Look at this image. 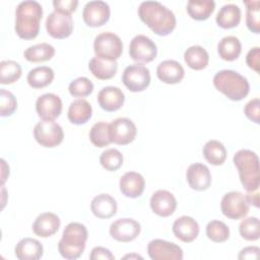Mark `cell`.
<instances>
[{
	"label": "cell",
	"mask_w": 260,
	"mask_h": 260,
	"mask_svg": "<svg viewBox=\"0 0 260 260\" xmlns=\"http://www.w3.org/2000/svg\"><path fill=\"white\" fill-rule=\"evenodd\" d=\"M100 162L105 170L109 172H115L122 167L123 155L118 149L109 148L102 152L100 156Z\"/></svg>",
	"instance_id": "ab89813d"
},
{
	"label": "cell",
	"mask_w": 260,
	"mask_h": 260,
	"mask_svg": "<svg viewBox=\"0 0 260 260\" xmlns=\"http://www.w3.org/2000/svg\"><path fill=\"white\" fill-rule=\"evenodd\" d=\"M220 209L224 216L237 220L248 214L250 204L246 195L238 191H231L223 195L220 202Z\"/></svg>",
	"instance_id": "ba28073f"
},
{
	"label": "cell",
	"mask_w": 260,
	"mask_h": 260,
	"mask_svg": "<svg viewBox=\"0 0 260 260\" xmlns=\"http://www.w3.org/2000/svg\"><path fill=\"white\" fill-rule=\"evenodd\" d=\"M184 60L190 68L194 70H202L208 65L209 55L203 47L191 46L185 51Z\"/></svg>",
	"instance_id": "4dcf8cb0"
},
{
	"label": "cell",
	"mask_w": 260,
	"mask_h": 260,
	"mask_svg": "<svg viewBox=\"0 0 260 260\" xmlns=\"http://www.w3.org/2000/svg\"><path fill=\"white\" fill-rule=\"evenodd\" d=\"M61 220L53 212H43L37 216L32 223V232L41 238H48L56 234L60 228Z\"/></svg>",
	"instance_id": "7402d4cb"
},
{
	"label": "cell",
	"mask_w": 260,
	"mask_h": 260,
	"mask_svg": "<svg viewBox=\"0 0 260 260\" xmlns=\"http://www.w3.org/2000/svg\"><path fill=\"white\" fill-rule=\"evenodd\" d=\"M78 5L77 0H54L53 6L55 11H59L66 14H71L76 10Z\"/></svg>",
	"instance_id": "ee69618b"
},
{
	"label": "cell",
	"mask_w": 260,
	"mask_h": 260,
	"mask_svg": "<svg viewBox=\"0 0 260 260\" xmlns=\"http://www.w3.org/2000/svg\"><path fill=\"white\" fill-rule=\"evenodd\" d=\"M242 52L240 40L235 36H226L217 44V53L224 61H235L239 58Z\"/></svg>",
	"instance_id": "f1b7e54d"
},
{
	"label": "cell",
	"mask_w": 260,
	"mask_h": 260,
	"mask_svg": "<svg viewBox=\"0 0 260 260\" xmlns=\"http://www.w3.org/2000/svg\"><path fill=\"white\" fill-rule=\"evenodd\" d=\"M98 102L104 111L115 112L124 105L125 94L117 86H105L98 93Z\"/></svg>",
	"instance_id": "ffe728a7"
},
{
	"label": "cell",
	"mask_w": 260,
	"mask_h": 260,
	"mask_svg": "<svg viewBox=\"0 0 260 260\" xmlns=\"http://www.w3.org/2000/svg\"><path fill=\"white\" fill-rule=\"evenodd\" d=\"M17 109V101L14 94L6 90L4 88H1L0 90V115L2 117H8L11 116Z\"/></svg>",
	"instance_id": "b9f144b4"
},
{
	"label": "cell",
	"mask_w": 260,
	"mask_h": 260,
	"mask_svg": "<svg viewBox=\"0 0 260 260\" xmlns=\"http://www.w3.org/2000/svg\"><path fill=\"white\" fill-rule=\"evenodd\" d=\"M55 77L54 70L49 66H39L29 70L26 80L32 88H43L49 85Z\"/></svg>",
	"instance_id": "f546056e"
},
{
	"label": "cell",
	"mask_w": 260,
	"mask_h": 260,
	"mask_svg": "<svg viewBox=\"0 0 260 260\" xmlns=\"http://www.w3.org/2000/svg\"><path fill=\"white\" fill-rule=\"evenodd\" d=\"M119 187L125 197L137 198L141 196L144 191L145 180L139 173L127 172L120 178Z\"/></svg>",
	"instance_id": "44dd1931"
},
{
	"label": "cell",
	"mask_w": 260,
	"mask_h": 260,
	"mask_svg": "<svg viewBox=\"0 0 260 260\" xmlns=\"http://www.w3.org/2000/svg\"><path fill=\"white\" fill-rule=\"evenodd\" d=\"M68 90L75 98H84L92 92L93 83L87 77H78L69 83Z\"/></svg>",
	"instance_id": "60d3db41"
},
{
	"label": "cell",
	"mask_w": 260,
	"mask_h": 260,
	"mask_svg": "<svg viewBox=\"0 0 260 260\" xmlns=\"http://www.w3.org/2000/svg\"><path fill=\"white\" fill-rule=\"evenodd\" d=\"M111 9L108 3L101 0L87 2L82 11L83 21L87 26L99 27L109 21Z\"/></svg>",
	"instance_id": "7c38bea8"
},
{
	"label": "cell",
	"mask_w": 260,
	"mask_h": 260,
	"mask_svg": "<svg viewBox=\"0 0 260 260\" xmlns=\"http://www.w3.org/2000/svg\"><path fill=\"white\" fill-rule=\"evenodd\" d=\"M149 204L151 210L161 217L172 215L177 208V200L168 190L155 191L150 197Z\"/></svg>",
	"instance_id": "ac0fdd59"
},
{
	"label": "cell",
	"mask_w": 260,
	"mask_h": 260,
	"mask_svg": "<svg viewBox=\"0 0 260 260\" xmlns=\"http://www.w3.org/2000/svg\"><path fill=\"white\" fill-rule=\"evenodd\" d=\"M21 66L13 60H3L0 62V83L11 84L21 76Z\"/></svg>",
	"instance_id": "d590c367"
},
{
	"label": "cell",
	"mask_w": 260,
	"mask_h": 260,
	"mask_svg": "<svg viewBox=\"0 0 260 260\" xmlns=\"http://www.w3.org/2000/svg\"><path fill=\"white\" fill-rule=\"evenodd\" d=\"M123 258H124V259H127V258H130V259H132V258L142 259V257H141V256H139V255H137V254H128V255H125Z\"/></svg>",
	"instance_id": "f907efd6"
},
{
	"label": "cell",
	"mask_w": 260,
	"mask_h": 260,
	"mask_svg": "<svg viewBox=\"0 0 260 260\" xmlns=\"http://www.w3.org/2000/svg\"><path fill=\"white\" fill-rule=\"evenodd\" d=\"M88 233L84 224L80 222L68 223L58 243V251L61 256L68 260L79 258L85 249Z\"/></svg>",
	"instance_id": "277c9868"
},
{
	"label": "cell",
	"mask_w": 260,
	"mask_h": 260,
	"mask_svg": "<svg viewBox=\"0 0 260 260\" xmlns=\"http://www.w3.org/2000/svg\"><path fill=\"white\" fill-rule=\"evenodd\" d=\"M90 260H114L115 256L109 249L104 247H94L89 255Z\"/></svg>",
	"instance_id": "bcb514c9"
},
{
	"label": "cell",
	"mask_w": 260,
	"mask_h": 260,
	"mask_svg": "<svg viewBox=\"0 0 260 260\" xmlns=\"http://www.w3.org/2000/svg\"><path fill=\"white\" fill-rule=\"evenodd\" d=\"M36 111L42 120L54 121L61 115L62 101L55 93H44L36 102Z\"/></svg>",
	"instance_id": "2e32d148"
},
{
	"label": "cell",
	"mask_w": 260,
	"mask_h": 260,
	"mask_svg": "<svg viewBox=\"0 0 260 260\" xmlns=\"http://www.w3.org/2000/svg\"><path fill=\"white\" fill-rule=\"evenodd\" d=\"M157 78L167 84H176L182 81L185 76L183 66L176 60H165L156 68Z\"/></svg>",
	"instance_id": "603a6c76"
},
{
	"label": "cell",
	"mask_w": 260,
	"mask_h": 260,
	"mask_svg": "<svg viewBox=\"0 0 260 260\" xmlns=\"http://www.w3.org/2000/svg\"><path fill=\"white\" fill-rule=\"evenodd\" d=\"M157 54L155 43L144 35L135 36L129 45V55L132 60L139 63L151 62Z\"/></svg>",
	"instance_id": "30bf717a"
},
{
	"label": "cell",
	"mask_w": 260,
	"mask_h": 260,
	"mask_svg": "<svg viewBox=\"0 0 260 260\" xmlns=\"http://www.w3.org/2000/svg\"><path fill=\"white\" fill-rule=\"evenodd\" d=\"M1 165H2V185L5 183L6 181V175L5 173L8 172L9 173V167L6 165V161L4 159H1Z\"/></svg>",
	"instance_id": "681fc988"
},
{
	"label": "cell",
	"mask_w": 260,
	"mask_h": 260,
	"mask_svg": "<svg viewBox=\"0 0 260 260\" xmlns=\"http://www.w3.org/2000/svg\"><path fill=\"white\" fill-rule=\"evenodd\" d=\"M93 51L95 57L102 60L116 61L122 55L123 43L116 34L104 31L94 38Z\"/></svg>",
	"instance_id": "8992f818"
},
{
	"label": "cell",
	"mask_w": 260,
	"mask_h": 260,
	"mask_svg": "<svg viewBox=\"0 0 260 260\" xmlns=\"http://www.w3.org/2000/svg\"><path fill=\"white\" fill-rule=\"evenodd\" d=\"M247 7L246 10V24L250 31L254 34L260 32V2L259 0L244 1Z\"/></svg>",
	"instance_id": "8d00e7d4"
},
{
	"label": "cell",
	"mask_w": 260,
	"mask_h": 260,
	"mask_svg": "<svg viewBox=\"0 0 260 260\" xmlns=\"http://www.w3.org/2000/svg\"><path fill=\"white\" fill-rule=\"evenodd\" d=\"M239 233L246 241H257L260 237V221L255 216L244 218L239 225Z\"/></svg>",
	"instance_id": "74e56055"
},
{
	"label": "cell",
	"mask_w": 260,
	"mask_h": 260,
	"mask_svg": "<svg viewBox=\"0 0 260 260\" xmlns=\"http://www.w3.org/2000/svg\"><path fill=\"white\" fill-rule=\"evenodd\" d=\"M89 140L96 147L108 146L112 141L110 137V124L100 121L89 130Z\"/></svg>",
	"instance_id": "e575fe53"
},
{
	"label": "cell",
	"mask_w": 260,
	"mask_h": 260,
	"mask_svg": "<svg viewBox=\"0 0 260 260\" xmlns=\"http://www.w3.org/2000/svg\"><path fill=\"white\" fill-rule=\"evenodd\" d=\"M92 115V108L90 104L83 99L74 100L68 109V120L74 125L85 124Z\"/></svg>",
	"instance_id": "484cf974"
},
{
	"label": "cell",
	"mask_w": 260,
	"mask_h": 260,
	"mask_svg": "<svg viewBox=\"0 0 260 260\" xmlns=\"http://www.w3.org/2000/svg\"><path fill=\"white\" fill-rule=\"evenodd\" d=\"M14 254L19 260H38L43 257L44 248L38 240L24 238L16 244Z\"/></svg>",
	"instance_id": "d4e9b609"
},
{
	"label": "cell",
	"mask_w": 260,
	"mask_h": 260,
	"mask_svg": "<svg viewBox=\"0 0 260 260\" xmlns=\"http://www.w3.org/2000/svg\"><path fill=\"white\" fill-rule=\"evenodd\" d=\"M137 134V128L132 120L128 118H117L110 123V137L111 141L126 145L132 142Z\"/></svg>",
	"instance_id": "9a60e30c"
},
{
	"label": "cell",
	"mask_w": 260,
	"mask_h": 260,
	"mask_svg": "<svg viewBox=\"0 0 260 260\" xmlns=\"http://www.w3.org/2000/svg\"><path fill=\"white\" fill-rule=\"evenodd\" d=\"M202 153L204 158L213 166H220L226 159V149L218 140H208L202 148Z\"/></svg>",
	"instance_id": "d6a6232c"
},
{
	"label": "cell",
	"mask_w": 260,
	"mask_h": 260,
	"mask_svg": "<svg viewBox=\"0 0 260 260\" xmlns=\"http://www.w3.org/2000/svg\"><path fill=\"white\" fill-rule=\"evenodd\" d=\"M122 81L130 91H143L150 83L149 70L140 63L131 64L124 69Z\"/></svg>",
	"instance_id": "9c48e42d"
},
{
	"label": "cell",
	"mask_w": 260,
	"mask_h": 260,
	"mask_svg": "<svg viewBox=\"0 0 260 260\" xmlns=\"http://www.w3.org/2000/svg\"><path fill=\"white\" fill-rule=\"evenodd\" d=\"M215 8L213 0H189L187 2V12L195 20L207 19Z\"/></svg>",
	"instance_id": "1f68e13d"
},
{
	"label": "cell",
	"mask_w": 260,
	"mask_h": 260,
	"mask_svg": "<svg viewBox=\"0 0 260 260\" xmlns=\"http://www.w3.org/2000/svg\"><path fill=\"white\" fill-rule=\"evenodd\" d=\"M241 184L247 192L257 191L260 185L259 158L258 155L250 149H240L233 157Z\"/></svg>",
	"instance_id": "3957f363"
},
{
	"label": "cell",
	"mask_w": 260,
	"mask_h": 260,
	"mask_svg": "<svg viewBox=\"0 0 260 260\" xmlns=\"http://www.w3.org/2000/svg\"><path fill=\"white\" fill-rule=\"evenodd\" d=\"M173 233L177 239L184 243L193 242L199 235V224L191 216L183 215L173 223Z\"/></svg>",
	"instance_id": "d6986e66"
},
{
	"label": "cell",
	"mask_w": 260,
	"mask_h": 260,
	"mask_svg": "<svg viewBox=\"0 0 260 260\" xmlns=\"http://www.w3.org/2000/svg\"><path fill=\"white\" fill-rule=\"evenodd\" d=\"M212 81L218 91L235 102L242 101L250 91L248 79L234 70L223 69L216 72Z\"/></svg>",
	"instance_id": "5b68a950"
},
{
	"label": "cell",
	"mask_w": 260,
	"mask_h": 260,
	"mask_svg": "<svg viewBox=\"0 0 260 260\" xmlns=\"http://www.w3.org/2000/svg\"><path fill=\"white\" fill-rule=\"evenodd\" d=\"M260 249L256 246L245 247L238 255L239 259H258Z\"/></svg>",
	"instance_id": "7dc6e473"
},
{
	"label": "cell",
	"mask_w": 260,
	"mask_h": 260,
	"mask_svg": "<svg viewBox=\"0 0 260 260\" xmlns=\"http://www.w3.org/2000/svg\"><path fill=\"white\" fill-rule=\"evenodd\" d=\"M246 198L249 202V204H253L255 207H259V193L257 191L248 192L246 194Z\"/></svg>",
	"instance_id": "c3c4849f"
},
{
	"label": "cell",
	"mask_w": 260,
	"mask_h": 260,
	"mask_svg": "<svg viewBox=\"0 0 260 260\" xmlns=\"http://www.w3.org/2000/svg\"><path fill=\"white\" fill-rule=\"evenodd\" d=\"M34 136L40 145L52 148L63 141L64 132L62 127L55 121L42 120L36 124Z\"/></svg>",
	"instance_id": "52a82bcc"
},
{
	"label": "cell",
	"mask_w": 260,
	"mask_h": 260,
	"mask_svg": "<svg viewBox=\"0 0 260 260\" xmlns=\"http://www.w3.org/2000/svg\"><path fill=\"white\" fill-rule=\"evenodd\" d=\"M109 232L114 240L121 243H128L139 236L141 226L137 220L125 217L112 222Z\"/></svg>",
	"instance_id": "5bb4252c"
},
{
	"label": "cell",
	"mask_w": 260,
	"mask_h": 260,
	"mask_svg": "<svg viewBox=\"0 0 260 260\" xmlns=\"http://www.w3.org/2000/svg\"><path fill=\"white\" fill-rule=\"evenodd\" d=\"M138 16L157 36H168L176 27V16L167 6L157 1H143L138 7Z\"/></svg>",
	"instance_id": "6da1fadb"
},
{
	"label": "cell",
	"mask_w": 260,
	"mask_h": 260,
	"mask_svg": "<svg viewBox=\"0 0 260 260\" xmlns=\"http://www.w3.org/2000/svg\"><path fill=\"white\" fill-rule=\"evenodd\" d=\"M45 24L47 32L54 39H66L73 31V20L71 14L54 10L48 15Z\"/></svg>",
	"instance_id": "8fae6325"
},
{
	"label": "cell",
	"mask_w": 260,
	"mask_h": 260,
	"mask_svg": "<svg viewBox=\"0 0 260 260\" xmlns=\"http://www.w3.org/2000/svg\"><path fill=\"white\" fill-rule=\"evenodd\" d=\"M118 205L114 197L102 193L94 196L90 202V210L94 216L103 219L110 218L117 213Z\"/></svg>",
	"instance_id": "cb8c5ba5"
},
{
	"label": "cell",
	"mask_w": 260,
	"mask_h": 260,
	"mask_svg": "<svg viewBox=\"0 0 260 260\" xmlns=\"http://www.w3.org/2000/svg\"><path fill=\"white\" fill-rule=\"evenodd\" d=\"M215 21L221 28L236 27L241 21V8L232 3L223 5L217 12Z\"/></svg>",
	"instance_id": "4316f807"
},
{
	"label": "cell",
	"mask_w": 260,
	"mask_h": 260,
	"mask_svg": "<svg viewBox=\"0 0 260 260\" xmlns=\"http://www.w3.org/2000/svg\"><path fill=\"white\" fill-rule=\"evenodd\" d=\"M55 55V48L48 43H41L28 47L23 52V57L32 63L51 60Z\"/></svg>",
	"instance_id": "836d02e7"
},
{
	"label": "cell",
	"mask_w": 260,
	"mask_h": 260,
	"mask_svg": "<svg viewBox=\"0 0 260 260\" xmlns=\"http://www.w3.org/2000/svg\"><path fill=\"white\" fill-rule=\"evenodd\" d=\"M42 16L43 7L38 1L25 0L18 3L15 9L14 25L17 36L23 40L35 39L40 31Z\"/></svg>",
	"instance_id": "7a4b0ae2"
},
{
	"label": "cell",
	"mask_w": 260,
	"mask_h": 260,
	"mask_svg": "<svg viewBox=\"0 0 260 260\" xmlns=\"http://www.w3.org/2000/svg\"><path fill=\"white\" fill-rule=\"evenodd\" d=\"M246 63L255 72L259 73L260 70V48L254 47L249 50L246 56Z\"/></svg>",
	"instance_id": "f6af8a7d"
},
{
	"label": "cell",
	"mask_w": 260,
	"mask_h": 260,
	"mask_svg": "<svg viewBox=\"0 0 260 260\" xmlns=\"http://www.w3.org/2000/svg\"><path fill=\"white\" fill-rule=\"evenodd\" d=\"M147 253L152 260H182L183 250L175 243L154 239L148 243Z\"/></svg>",
	"instance_id": "4fadbf2b"
},
{
	"label": "cell",
	"mask_w": 260,
	"mask_h": 260,
	"mask_svg": "<svg viewBox=\"0 0 260 260\" xmlns=\"http://www.w3.org/2000/svg\"><path fill=\"white\" fill-rule=\"evenodd\" d=\"M186 180L191 189L196 191L207 190L211 185V174L209 169L199 162L192 164L186 172Z\"/></svg>",
	"instance_id": "e0dca14e"
},
{
	"label": "cell",
	"mask_w": 260,
	"mask_h": 260,
	"mask_svg": "<svg viewBox=\"0 0 260 260\" xmlns=\"http://www.w3.org/2000/svg\"><path fill=\"white\" fill-rule=\"evenodd\" d=\"M244 113L246 117L252 122L260 123V100L258 98L249 101L244 108Z\"/></svg>",
	"instance_id": "7bdbcfd3"
},
{
	"label": "cell",
	"mask_w": 260,
	"mask_h": 260,
	"mask_svg": "<svg viewBox=\"0 0 260 260\" xmlns=\"http://www.w3.org/2000/svg\"><path fill=\"white\" fill-rule=\"evenodd\" d=\"M206 236L214 243H222L230 238V229L223 221L211 220L206 225Z\"/></svg>",
	"instance_id": "f35d334b"
},
{
	"label": "cell",
	"mask_w": 260,
	"mask_h": 260,
	"mask_svg": "<svg viewBox=\"0 0 260 260\" xmlns=\"http://www.w3.org/2000/svg\"><path fill=\"white\" fill-rule=\"evenodd\" d=\"M88 69L90 73L98 79L107 80L116 75L118 64L116 61H107L93 57L88 62Z\"/></svg>",
	"instance_id": "83f0119b"
}]
</instances>
